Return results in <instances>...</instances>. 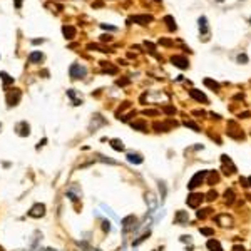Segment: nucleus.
I'll use <instances>...</instances> for the list:
<instances>
[{
  "label": "nucleus",
  "mask_w": 251,
  "mask_h": 251,
  "mask_svg": "<svg viewBox=\"0 0 251 251\" xmlns=\"http://www.w3.org/2000/svg\"><path fill=\"white\" fill-rule=\"evenodd\" d=\"M69 74H70L72 79H82V77L87 74V69L81 64H72L70 69H69Z\"/></svg>",
  "instance_id": "obj_1"
},
{
  "label": "nucleus",
  "mask_w": 251,
  "mask_h": 251,
  "mask_svg": "<svg viewBox=\"0 0 251 251\" xmlns=\"http://www.w3.org/2000/svg\"><path fill=\"white\" fill-rule=\"evenodd\" d=\"M45 214V206L44 204H34L32 206V209L29 211V216H32V218H42V216Z\"/></svg>",
  "instance_id": "obj_2"
},
{
  "label": "nucleus",
  "mask_w": 251,
  "mask_h": 251,
  "mask_svg": "<svg viewBox=\"0 0 251 251\" xmlns=\"http://www.w3.org/2000/svg\"><path fill=\"white\" fill-rule=\"evenodd\" d=\"M204 176H206V171H201V173H198V174H196L194 178L189 181L188 188H189V189H194V188H198V186H199V183L204 179Z\"/></svg>",
  "instance_id": "obj_3"
},
{
  "label": "nucleus",
  "mask_w": 251,
  "mask_h": 251,
  "mask_svg": "<svg viewBox=\"0 0 251 251\" xmlns=\"http://www.w3.org/2000/svg\"><path fill=\"white\" fill-rule=\"evenodd\" d=\"M171 60H173V64H174L176 67H179V69H186V67L189 65L188 59H186V57H181V55H174Z\"/></svg>",
  "instance_id": "obj_4"
},
{
  "label": "nucleus",
  "mask_w": 251,
  "mask_h": 251,
  "mask_svg": "<svg viewBox=\"0 0 251 251\" xmlns=\"http://www.w3.org/2000/svg\"><path fill=\"white\" fill-rule=\"evenodd\" d=\"M122 229L124 231H129V229H132L134 228V224H136V218L134 216H127V218H124L122 219Z\"/></svg>",
  "instance_id": "obj_5"
},
{
  "label": "nucleus",
  "mask_w": 251,
  "mask_h": 251,
  "mask_svg": "<svg viewBox=\"0 0 251 251\" xmlns=\"http://www.w3.org/2000/svg\"><path fill=\"white\" fill-rule=\"evenodd\" d=\"M17 134H19V136H29V134H30V126L27 122L17 124Z\"/></svg>",
  "instance_id": "obj_6"
},
{
  "label": "nucleus",
  "mask_w": 251,
  "mask_h": 251,
  "mask_svg": "<svg viewBox=\"0 0 251 251\" xmlns=\"http://www.w3.org/2000/svg\"><path fill=\"white\" fill-rule=\"evenodd\" d=\"M20 101V91H17L15 92H10L9 94V97H7V102H9V106H17V102Z\"/></svg>",
  "instance_id": "obj_7"
},
{
  "label": "nucleus",
  "mask_w": 251,
  "mask_h": 251,
  "mask_svg": "<svg viewBox=\"0 0 251 251\" xmlns=\"http://www.w3.org/2000/svg\"><path fill=\"white\" fill-rule=\"evenodd\" d=\"M201 201H203V196L201 194H191L189 198H188V204H189L191 208H196Z\"/></svg>",
  "instance_id": "obj_8"
},
{
  "label": "nucleus",
  "mask_w": 251,
  "mask_h": 251,
  "mask_svg": "<svg viewBox=\"0 0 251 251\" xmlns=\"http://www.w3.org/2000/svg\"><path fill=\"white\" fill-rule=\"evenodd\" d=\"M132 20L141 24V25H147L149 22L152 20V17L151 15H136V17H132Z\"/></svg>",
  "instance_id": "obj_9"
},
{
  "label": "nucleus",
  "mask_w": 251,
  "mask_h": 251,
  "mask_svg": "<svg viewBox=\"0 0 251 251\" xmlns=\"http://www.w3.org/2000/svg\"><path fill=\"white\" fill-rule=\"evenodd\" d=\"M199 30L203 35H208V32H209V29H208V20H206V17H199Z\"/></svg>",
  "instance_id": "obj_10"
},
{
  "label": "nucleus",
  "mask_w": 251,
  "mask_h": 251,
  "mask_svg": "<svg viewBox=\"0 0 251 251\" xmlns=\"http://www.w3.org/2000/svg\"><path fill=\"white\" fill-rule=\"evenodd\" d=\"M189 94H191V97H194L196 101H199V102H206V101H208V97H206L203 92H198V91H189Z\"/></svg>",
  "instance_id": "obj_11"
},
{
  "label": "nucleus",
  "mask_w": 251,
  "mask_h": 251,
  "mask_svg": "<svg viewBox=\"0 0 251 251\" xmlns=\"http://www.w3.org/2000/svg\"><path fill=\"white\" fill-rule=\"evenodd\" d=\"M127 161L132 164H141L142 163V158L139 156V154H134V152H129L127 154Z\"/></svg>",
  "instance_id": "obj_12"
},
{
  "label": "nucleus",
  "mask_w": 251,
  "mask_h": 251,
  "mask_svg": "<svg viewBox=\"0 0 251 251\" xmlns=\"http://www.w3.org/2000/svg\"><path fill=\"white\" fill-rule=\"evenodd\" d=\"M62 30H64V35H65V39H74V35H76V30H74L70 25H65Z\"/></svg>",
  "instance_id": "obj_13"
},
{
  "label": "nucleus",
  "mask_w": 251,
  "mask_h": 251,
  "mask_svg": "<svg viewBox=\"0 0 251 251\" xmlns=\"http://www.w3.org/2000/svg\"><path fill=\"white\" fill-rule=\"evenodd\" d=\"M146 201L149 203V209H151V211L156 209V198H154V194L147 193V194H146Z\"/></svg>",
  "instance_id": "obj_14"
},
{
  "label": "nucleus",
  "mask_w": 251,
  "mask_h": 251,
  "mask_svg": "<svg viewBox=\"0 0 251 251\" xmlns=\"http://www.w3.org/2000/svg\"><path fill=\"white\" fill-rule=\"evenodd\" d=\"M111 146H112V149H116V151H124V144H122V141H119V139H112V141H111Z\"/></svg>",
  "instance_id": "obj_15"
},
{
  "label": "nucleus",
  "mask_w": 251,
  "mask_h": 251,
  "mask_svg": "<svg viewBox=\"0 0 251 251\" xmlns=\"http://www.w3.org/2000/svg\"><path fill=\"white\" fill-rule=\"evenodd\" d=\"M208 248H209L211 251H223L221 250V245L218 243V241H214V239L208 241Z\"/></svg>",
  "instance_id": "obj_16"
},
{
  "label": "nucleus",
  "mask_w": 251,
  "mask_h": 251,
  "mask_svg": "<svg viewBox=\"0 0 251 251\" xmlns=\"http://www.w3.org/2000/svg\"><path fill=\"white\" fill-rule=\"evenodd\" d=\"M42 59H44V55H42L40 52H32L30 55H29V60L30 62H40Z\"/></svg>",
  "instance_id": "obj_17"
},
{
  "label": "nucleus",
  "mask_w": 251,
  "mask_h": 251,
  "mask_svg": "<svg viewBox=\"0 0 251 251\" xmlns=\"http://www.w3.org/2000/svg\"><path fill=\"white\" fill-rule=\"evenodd\" d=\"M176 221H178V223H184V221H188V214L183 213V211H179L178 216H176Z\"/></svg>",
  "instance_id": "obj_18"
},
{
  "label": "nucleus",
  "mask_w": 251,
  "mask_h": 251,
  "mask_svg": "<svg viewBox=\"0 0 251 251\" xmlns=\"http://www.w3.org/2000/svg\"><path fill=\"white\" fill-rule=\"evenodd\" d=\"M164 20L168 22V27H169L171 30H176V24H174V19H173V17H166V19H164Z\"/></svg>",
  "instance_id": "obj_19"
},
{
  "label": "nucleus",
  "mask_w": 251,
  "mask_h": 251,
  "mask_svg": "<svg viewBox=\"0 0 251 251\" xmlns=\"http://www.w3.org/2000/svg\"><path fill=\"white\" fill-rule=\"evenodd\" d=\"M0 77L4 79V82H5V86H7V84H10V82H14V79H12V77L9 76V74H5V72H0Z\"/></svg>",
  "instance_id": "obj_20"
},
{
  "label": "nucleus",
  "mask_w": 251,
  "mask_h": 251,
  "mask_svg": "<svg viewBox=\"0 0 251 251\" xmlns=\"http://www.w3.org/2000/svg\"><path fill=\"white\" fill-rule=\"evenodd\" d=\"M204 84H206V86H209V87H213V89H219V86H218L216 82H213L211 79H206V81H204Z\"/></svg>",
  "instance_id": "obj_21"
},
{
  "label": "nucleus",
  "mask_w": 251,
  "mask_h": 251,
  "mask_svg": "<svg viewBox=\"0 0 251 251\" xmlns=\"http://www.w3.org/2000/svg\"><path fill=\"white\" fill-rule=\"evenodd\" d=\"M102 209L106 211V213H107V214L111 216V218H112V219H117V216L114 214V213H112V211H111V209H109V208H107V206H106V204H102Z\"/></svg>",
  "instance_id": "obj_22"
},
{
  "label": "nucleus",
  "mask_w": 251,
  "mask_h": 251,
  "mask_svg": "<svg viewBox=\"0 0 251 251\" xmlns=\"http://www.w3.org/2000/svg\"><path fill=\"white\" fill-rule=\"evenodd\" d=\"M102 65H104V69H106V70H109L111 74H116V72H117V69H116V67H109L107 62H102Z\"/></svg>",
  "instance_id": "obj_23"
},
{
  "label": "nucleus",
  "mask_w": 251,
  "mask_h": 251,
  "mask_svg": "<svg viewBox=\"0 0 251 251\" xmlns=\"http://www.w3.org/2000/svg\"><path fill=\"white\" fill-rule=\"evenodd\" d=\"M159 189H161V199H164V196H166V188H164L163 183L159 184Z\"/></svg>",
  "instance_id": "obj_24"
},
{
  "label": "nucleus",
  "mask_w": 251,
  "mask_h": 251,
  "mask_svg": "<svg viewBox=\"0 0 251 251\" xmlns=\"http://www.w3.org/2000/svg\"><path fill=\"white\" fill-rule=\"evenodd\" d=\"M238 62H248V57L245 54H241V55H238Z\"/></svg>",
  "instance_id": "obj_25"
},
{
  "label": "nucleus",
  "mask_w": 251,
  "mask_h": 251,
  "mask_svg": "<svg viewBox=\"0 0 251 251\" xmlns=\"http://www.w3.org/2000/svg\"><path fill=\"white\" fill-rule=\"evenodd\" d=\"M186 126H189V127H193L194 131H199V127H198V126H196L194 122H186Z\"/></svg>",
  "instance_id": "obj_26"
},
{
  "label": "nucleus",
  "mask_w": 251,
  "mask_h": 251,
  "mask_svg": "<svg viewBox=\"0 0 251 251\" xmlns=\"http://www.w3.org/2000/svg\"><path fill=\"white\" fill-rule=\"evenodd\" d=\"M102 228H104V231H109V229H111V226H109V221H104V223H102Z\"/></svg>",
  "instance_id": "obj_27"
},
{
  "label": "nucleus",
  "mask_w": 251,
  "mask_h": 251,
  "mask_svg": "<svg viewBox=\"0 0 251 251\" xmlns=\"http://www.w3.org/2000/svg\"><path fill=\"white\" fill-rule=\"evenodd\" d=\"M132 127H136V129H144V124H142V122H137V124H132Z\"/></svg>",
  "instance_id": "obj_28"
},
{
  "label": "nucleus",
  "mask_w": 251,
  "mask_h": 251,
  "mask_svg": "<svg viewBox=\"0 0 251 251\" xmlns=\"http://www.w3.org/2000/svg\"><path fill=\"white\" fill-rule=\"evenodd\" d=\"M201 233H203V234H213V231L211 229H201Z\"/></svg>",
  "instance_id": "obj_29"
},
{
  "label": "nucleus",
  "mask_w": 251,
  "mask_h": 251,
  "mask_svg": "<svg viewBox=\"0 0 251 251\" xmlns=\"http://www.w3.org/2000/svg\"><path fill=\"white\" fill-rule=\"evenodd\" d=\"M102 29H107V30H116V27H111V25H102Z\"/></svg>",
  "instance_id": "obj_30"
},
{
  "label": "nucleus",
  "mask_w": 251,
  "mask_h": 251,
  "mask_svg": "<svg viewBox=\"0 0 251 251\" xmlns=\"http://www.w3.org/2000/svg\"><path fill=\"white\" fill-rule=\"evenodd\" d=\"M15 7H17V9H20V7H22V0H15Z\"/></svg>",
  "instance_id": "obj_31"
},
{
  "label": "nucleus",
  "mask_w": 251,
  "mask_h": 251,
  "mask_svg": "<svg viewBox=\"0 0 251 251\" xmlns=\"http://www.w3.org/2000/svg\"><path fill=\"white\" fill-rule=\"evenodd\" d=\"M45 251H55V250H52V248H47V250Z\"/></svg>",
  "instance_id": "obj_32"
},
{
  "label": "nucleus",
  "mask_w": 251,
  "mask_h": 251,
  "mask_svg": "<svg viewBox=\"0 0 251 251\" xmlns=\"http://www.w3.org/2000/svg\"><path fill=\"white\" fill-rule=\"evenodd\" d=\"M89 251H101V250H89Z\"/></svg>",
  "instance_id": "obj_33"
},
{
  "label": "nucleus",
  "mask_w": 251,
  "mask_h": 251,
  "mask_svg": "<svg viewBox=\"0 0 251 251\" xmlns=\"http://www.w3.org/2000/svg\"><path fill=\"white\" fill-rule=\"evenodd\" d=\"M156 2H159V0H156Z\"/></svg>",
  "instance_id": "obj_34"
},
{
  "label": "nucleus",
  "mask_w": 251,
  "mask_h": 251,
  "mask_svg": "<svg viewBox=\"0 0 251 251\" xmlns=\"http://www.w3.org/2000/svg\"><path fill=\"white\" fill-rule=\"evenodd\" d=\"M0 129H2V126H0Z\"/></svg>",
  "instance_id": "obj_35"
},
{
  "label": "nucleus",
  "mask_w": 251,
  "mask_h": 251,
  "mask_svg": "<svg viewBox=\"0 0 251 251\" xmlns=\"http://www.w3.org/2000/svg\"><path fill=\"white\" fill-rule=\"evenodd\" d=\"M218 2H221V0H218Z\"/></svg>",
  "instance_id": "obj_36"
}]
</instances>
